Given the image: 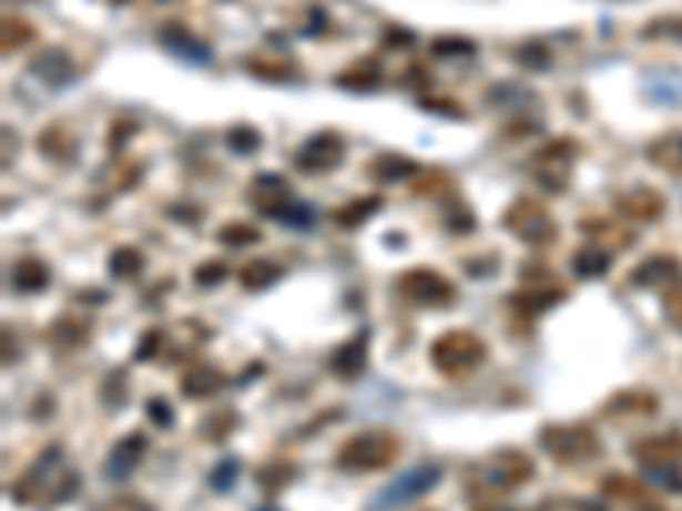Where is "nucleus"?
Returning <instances> with one entry per match:
<instances>
[{
    "label": "nucleus",
    "instance_id": "09e8293b",
    "mask_svg": "<svg viewBox=\"0 0 682 511\" xmlns=\"http://www.w3.org/2000/svg\"><path fill=\"white\" fill-rule=\"evenodd\" d=\"M386 44L389 49H414L417 44V34L414 31H406V28H386Z\"/></svg>",
    "mask_w": 682,
    "mask_h": 511
},
{
    "label": "nucleus",
    "instance_id": "423d86ee",
    "mask_svg": "<svg viewBox=\"0 0 682 511\" xmlns=\"http://www.w3.org/2000/svg\"><path fill=\"white\" fill-rule=\"evenodd\" d=\"M580 157V144L573 136H557V141H546L532 151L529 171L542 192L560 195L570 188V164Z\"/></svg>",
    "mask_w": 682,
    "mask_h": 511
},
{
    "label": "nucleus",
    "instance_id": "cd10ccee",
    "mask_svg": "<svg viewBox=\"0 0 682 511\" xmlns=\"http://www.w3.org/2000/svg\"><path fill=\"white\" fill-rule=\"evenodd\" d=\"M608 269H611V249L604 246H583L573 253V273L580 280H598Z\"/></svg>",
    "mask_w": 682,
    "mask_h": 511
},
{
    "label": "nucleus",
    "instance_id": "864d4df0",
    "mask_svg": "<svg viewBox=\"0 0 682 511\" xmlns=\"http://www.w3.org/2000/svg\"><path fill=\"white\" fill-rule=\"evenodd\" d=\"M475 511H512V508H506L502 501H481Z\"/></svg>",
    "mask_w": 682,
    "mask_h": 511
},
{
    "label": "nucleus",
    "instance_id": "39448f33",
    "mask_svg": "<svg viewBox=\"0 0 682 511\" xmlns=\"http://www.w3.org/2000/svg\"><path fill=\"white\" fill-rule=\"evenodd\" d=\"M532 478H536V460L516 447H502V450L488 453L475 468V481L491 494L516 491V488L529 484Z\"/></svg>",
    "mask_w": 682,
    "mask_h": 511
},
{
    "label": "nucleus",
    "instance_id": "c03bdc74",
    "mask_svg": "<svg viewBox=\"0 0 682 511\" xmlns=\"http://www.w3.org/2000/svg\"><path fill=\"white\" fill-rule=\"evenodd\" d=\"M225 280H230V266H225V263H202L195 269V284L199 287H218Z\"/></svg>",
    "mask_w": 682,
    "mask_h": 511
},
{
    "label": "nucleus",
    "instance_id": "a19ab883",
    "mask_svg": "<svg viewBox=\"0 0 682 511\" xmlns=\"http://www.w3.org/2000/svg\"><path fill=\"white\" fill-rule=\"evenodd\" d=\"M430 52H434V55H475V41L440 34V38L430 41Z\"/></svg>",
    "mask_w": 682,
    "mask_h": 511
},
{
    "label": "nucleus",
    "instance_id": "4468645a",
    "mask_svg": "<svg viewBox=\"0 0 682 511\" xmlns=\"http://www.w3.org/2000/svg\"><path fill=\"white\" fill-rule=\"evenodd\" d=\"M369 368V331H355L348 341H342L332 358H328V371L342 382H355L366 376Z\"/></svg>",
    "mask_w": 682,
    "mask_h": 511
},
{
    "label": "nucleus",
    "instance_id": "f257e3e1",
    "mask_svg": "<svg viewBox=\"0 0 682 511\" xmlns=\"http://www.w3.org/2000/svg\"><path fill=\"white\" fill-rule=\"evenodd\" d=\"M82 488V478L72 463L65 460L62 447L52 443L31 468L11 484V498L24 508H52L69 498H75Z\"/></svg>",
    "mask_w": 682,
    "mask_h": 511
},
{
    "label": "nucleus",
    "instance_id": "f704fd0d",
    "mask_svg": "<svg viewBox=\"0 0 682 511\" xmlns=\"http://www.w3.org/2000/svg\"><path fill=\"white\" fill-rule=\"evenodd\" d=\"M225 144H230V151L246 157V154H256L263 147V133L250 123H236V126L225 130Z\"/></svg>",
    "mask_w": 682,
    "mask_h": 511
},
{
    "label": "nucleus",
    "instance_id": "49530a36",
    "mask_svg": "<svg viewBox=\"0 0 682 511\" xmlns=\"http://www.w3.org/2000/svg\"><path fill=\"white\" fill-rule=\"evenodd\" d=\"M665 317L682 331V284L669 287V294H665Z\"/></svg>",
    "mask_w": 682,
    "mask_h": 511
},
{
    "label": "nucleus",
    "instance_id": "bb28decb",
    "mask_svg": "<svg viewBox=\"0 0 682 511\" xmlns=\"http://www.w3.org/2000/svg\"><path fill=\"white\" fill-rule=\"evenodd\" d=\"M379 208H383V198H379V195H358V198L345 202L342 208H335V212H332V222H335L338 228H345V232H355V228L366 225Z\"/></svg>",
    "mask_w": 682,
    "mask_h": 511
},
{
    "label": "nucleus",
    "instance_id": "603ef678",
    "mask_svg": "<svg viewBox=\"0 0 682 511\" xmlns=\"http://www.w3.org/2000/svg\"><path fill=\"white\" fill-rule=\"evenodd\" d=\"M420 106H427V110H440V113H458V116L465 113L458 103H434V100H420Z\"/></svg>",
    "mask_w": 682,
    "mask_h": 511
},
{
    "label": "nucleus",
    "instance_id": "58836bf2",
    "mask_svg": "<svg viewBox=\"0 0 682 511\" xmlns=\"http://www.w3.org/2000/svg\"><path fill=\"white\" fill-rule=\"evenodd\" d=\"M516 62L526 65V69H536V72H546L553 62V52H550V44H542V41H526L516 49Z\"/></svg>",
    "mask_w": 682,
    "mask_h": 511
},
{
    "label": "nucleus",
    "instance_id": "f8f14e48",
    "mask_svg": "<svg viewBox=\"0 0 682 511\" xmlns=\"http://www.w3.org/2000/svg\"><path fill=\"white\" fill-rule=\"evenodd\" d=\"M614 212L634 225H649V222H659L665 215V195L652 184H634V188L621 192L614 198Z\"/></svg>",
    "mask_w": 682,
    "mask_h": 511
},
{
    "label": "nucleus",
    "instance_id": "a878e982",
    "mask_svg": "<svg viewBox=\"0 0 682 511\" xmlns=\"http://www.w3.org/2000/svg\"><path fill=\"white\" fill-rule=\"evenodd\" d=\"M338 89H352V92H369L383 82V62L379 59H358L352 62L345 72H338L332 79Z\"/></svg>",
    "mask_w": 682,
    "mask_h": 511
},
{
    "label": "nucleus",
    "instance_id": "8fccbe9b",
    "mask_svg": "<svg viewBox=\"0 0 682 511\" xmlns=\"http://www.w3.org/2000/svg\"><path fill=\"white\" fill-rule=\"evenodd\" d=\"M133 130H136V123H133V120H126V123H123V120H116V123H113V130H110V141H106L113 154L120 151V141L126 144V136H130Z\"/></svg>",
    "mask_w": 682,
    "mask_h": 511
},
{
    "label": "nucleus",
    "instance_id": "c9c22d12",
    "mask_svg": "<svg viewBox=\"0 0 682 511\" xmlns=\"http://www.w3.org/2000/svg\"><path fill=\"white\" fill-rule=\"evenodd\" d=\"M263 239V232L250 222H225L218 228V243L222 246H233V249H243V246H253Z\"/></svg>",
    "mask_w": 682,
    "mask_h": 511
},
{
    "label": "nucleus",
    "instance_id": "c756f323",
    "mask_svg": "<svg viewBox=\"0 0 682 511\" xmlns=\"http://www.w3.org/2000/svg\"><path fill=\"white\" fill-rule=\"evenodd\" d=\"M294 463L291 460H269V463H263V468L256 471V488L259 491H266V494H281L291 481H294Z\"/></svg>",
    "mask_w": 682,
    "mask_h": 511
},
{
    "label": "nucleus",
    "instance_id": "de8ad7c7",
    "mask_svg": "<svg viewBox=\"0 0 682 511\" xmlns=\"http://www.w3.org/2000/svg\"><path fill=\"white\" fill-rule=\"evenodd\" d=\"M236 468H240L236 460H222L218 468L212 471V478H208V481H212V488H218V491H222V488H230V484L236 481Z\"/></svg>",
    "mask_w": 682,
    "mask_h": 511
},
{
    "label": "nucleus",
    "instance_id": "f03ea898",
    "mask_svg": "<svg viewBox=\"0 0 682 511\" xmlns=\"http://www.w3.org/2000/svg\"><path fill=\"white\" fill-rule=\"evenodd\" d=\"M399 453H403L399 433L386 427H369V430H358L348 440H342V447L335 450V468L345 474H376V471L393 468Z\"/></svg>",
    "mask_w": 682,
    "mask_h": 511
},
{
    "label": "nucleus",
    "instance_id": "1a4fd4ad",
    "mask_svg": "<svg viewBox=\"0 0 682 511\" xmlns=\"http://www.w3.org/2000/svg\"><path fill=\"white\" fill-rule=\"evenodd\" d=\"M250 205L263 215V218H294L297 212V202H294V192L284 174L277 171H259L253 181H250Z\"/></svg>",
    "mask_w": 682,
    "mask_h": 511
},
{
    "label": "nucleus",
    "instance_id": "5701e85b",
    "mask_svg": "<svg viewBox=\"0 0 682 511\" xmlns=\"http://www.w3.org/2000/svg\"><path fill=\"white\" fill-rule=\"evenodd\" d=\"M31 72L49 82V85H65L75 79V65H72V55L65 49H44L34 62H31Z\"/></svg>",
    "mask_w": 682,
    "mask_h": 511
},
{
    "label": "nucleus",
    "instance_id": "393cba45",
    "mask_svg": "<svg viewBox=\"0 0 682 511\" xmlns=\"http://www.w3.org/2000/svg\"><path fill=\"white\" fill-rule=\"evenodd\" d=\"M645 157H649V164H655L659 171L682 177V130H672V133L655 136V141L649 144V151H645Z\"/></svg>",
    "mask_w": 682,
    "mask_h": 511
},
{
    "label": "nucleus",
    "instance_id": "473e14b6",
    "mask_svg": "<svg viewBox=\"0 0 682 511\" xmlns=\"http://www.w3.org/2000/svg\"><path fill=\"white\" fill-rule=\"evenodd\" d=\"M161 38H164L167 49H174V52H181V55L208 59V49H205V44H202V41H195V34H192V31H185L181 24H164V28H161Z\"/></svg>",
    "mask_w": 682,
    "mask_h": 511
},
{
    "label": "nucleus",
    "instance_id": "aec40b11",
    "mask_svg": "<svg viewBox=\"0 0 682 511\" xmlns=\"http://www.w3.org/2000/svg\"><path fill=\"white\" fill-rule=\"evenodd\" d=\"M366 174L379 184H396V181H409L420 174V164L406 154H396V151H383L376 154L373 161H366Z\"/></svg>",
    "mask_w": 682,
    "mask_h": 511
},
{
    "label": "nucleus",
    "instance_id": "c85d7f7f",
    "mask_svg": "<svg viewBox=\"0 0 682 511\" xmlns=\"http://www.w3.org/2000/svg\"><path fill=\"white\" fill-rule=\"evenodd\" d=\"M246 72L263 79V82H294L301 75L294 62H287V59H263V55L246 59Z\"/></svg>",
    "mask_w": 682,
    "mask_h": 511
},
{
    "label": "nucleus",
    "instance_id": "0eeeda50",
    "mask_svg": "<svg viewBox=\"0 0 682 511\" xmlns=\"http://www.w3.org/2000/svg\"><path fill=\"white\" fill-rule=\"evenodd\" d=\"M502 225L512 232V236L532 249H542L557 239V218L553 212L546 208V202L539 198H529V195H519L506 212H502Z\"/></svg>",
    "mask_w": 682,
    "mask_h": 511
},
{
    "label": "nucleus",
    "instance_id": "3c124183",
    "mask_svg": "<svg viewBox=\"0 0 682 511\" xmlns=\"http://www.w3.org/2000/svg\"><path fill=\"white\" fill-rule=\"evenodd\" d=\"M147 416H154L157 427H171V406L164 399H151L147 402Z\"/></svg>",
    "mask_w": 682,
    "mask_h": 511
},
{
    "label": "nucleus",
    "instance_id": "dca6fc26",
    "mask_svg": "<svg viewBox=\"0 0 682 511\" xmlns=\"http://www.w3.org/2000/svg\"><path fill=\"white\" fill-rule=\"evenodd\" d=\"M437 481H440V468H434V463H427V468H417V471H409V474H403L393 488H386L383 494H379V511H386V508H396V504H406V501H417V498H424L430 488H437Z\"/></svg>",
    "mask_w": 682,
    "mask_h": 511
},
{
    "label": "nucleus",
    "instance_id": "6ab92c4d",
    "mask_svg": "<svg viewBox=\"0 0 682 511\" xmlns=\"http://www.w3.org/2000/svg\"><path fill=\"white\" fill-rule=\"evenodd\" d=\"M38 151L55 164H72L79 157V136L69 130V123H52L38 133Z\"/></svg>",
    "mask_w": 682,
    "mask_h": 511
},
{
    "label": "nucleus",
    "instance_id": "ddd939ff",
    "mask_svg": "<svg viewBox=\"0 0 682 511\" xmlns=\"http://www.w3.org/2000/svg\"><path fill=\"white\" fill-rule=\"evenodd\" d=\"M89 338H93V317L75 314V310L59 314L49 328H44V345L55 351H79L89 345Z\"/></svg>",
    "mask_w": 682,
    "mask_h": 511
},
{
    "label": "nucleus",
    "instance_id": "5fc2aeb1",
    "mask_svg": "<svg viewBox=\"0 0 682 511\" xmlns=\"http://www.w3.org/2000/svg\"><path fill=\"white\" fill-rule=\"evenodd\" d=\"M639 511H665V508L652 498V501H642V504H639Z\"/></svg>",
    "mask_w": 682,
    "mask_h": 511
},
{
    "label": "nucleus",
    "instance_id": "4c0bfd02",
    "mask_svg": "<svg viewBox=\"0 0 682 511\" xmlns=\"http://www.w3.org/2000/svg\"><path fill=\"white\" fill-rule=\"evenodd\" d=\"M580 228H583V236L608 243V249H611V246H628V243H631L628 232H618V225H611V222H604V218H583Z\"/></svg>",
    "mask_w": 682,
    "mask_h": 511
},
{
    "label": "nucleus",
    "instance_id": "9b49d317",
    "mask_svg": "<svg viewBox=\"0 0 682 511\" xmlns=\"http://www.w3.org/2000/svg\"><path fill=\"white\" fill-rule=\"evenodd\" d=\"M631 457H634V463H642L649 474L675 471V468H682V433L669 430V433L645 437L631 447Z\"/></svg>",
    "mask_w": 682,
    "mask_h": 511
},
{
    "label": "nucleus",
    "instance_id": "f3484780",
    "mask_svg": "<svg viewBox=\"0 0 682 511\" xmlns=\"http://www.w3.org/2000/svg\"><path fill=\"white\" fill-rule=\"evenodd\" d=\"M225 386H230V376H225L215 361H195L181 371V392H185V399H195V402L218 396Z\"/></svg>",
    "mask_w": 682,
    "mask_h": 511
},
{
    "label": "nucleus",
    "instance_id": "e433bc0d",
    "mask_svg": "<svg viewBox=\"0 0 682 511\" xmlns=\"http://www.w3.org/2000/svg\"><path fill=\"white\" fill-rule=\"evenodd\" d=\"M31 41H34V24L18 18V14H8L4 18V55L21 52L24 44H31Z\"/></svg>",
    "mask_w": 682,
    "mask_h": 511
},
{
    "label": "nucleus",
    "instance_id": "9d476101",
    "mask_svg": "<svg viewBox=\"0 0 682 511\" xmlns=\"http://www.w3.org/2000/svg\"><path fill=\"white\" fill-rule=\"evenodd\" d=\"M342 161H345V136L335 130H317L294 154V167L304 174H328Z\"/></svg>",
    "mask_w": 682,
    "mask_h": 511
},
{
    "label": "nucleus",
    "instance_id": "7c9ffc66",
    "mask_svg": "<svg viewBox=\"0 0 682 511\" xmlns=\"http://www.w3.org/2000/svg\"><path fill=\"white\" fill-rule=\"evenodd\" d=\"M144 273V253L136 246H116L110 253V276L116 280H136Z\"/></svg>",
    "mask_w": 682,
    "mask_h": 511
},
{
    "label": "nucleus",
    "instance_id": "a211bd4d",
    "mask_svg": "<svg viewBox=\"0 0 682 511\" xmlns=\"http://www.w3.org/2000/svg\"><path fill=\"white\" fill-rule=\"evenodd\" d=\"M144 453H147V437L136 430V433H126L123 440H116V447L110 450V457H106V478L110 481H120V478H126L136 463L144 460Z\"/></svg>",
    "mask_w": 682,
    "mask_h": 511
},
{
    "label": "nucleus",
    "instance_id": "ea45409f",
    "mask_svg": "<svg viewBox=\"0 0 682 511\" xmlns=\"http://www.w3.org/2000/svg\"><path fill=\"white\" fill-rule=\"evenodd\" d=\"M236 427H240V416H236L233 409H225V412L208 416L205 427H202V437H208V440H225Z\"/></svg>",
    "mask_w": 682,
    "mask_h": 511
},
{
    "label": "nucleus",
    "instance_id": "20e7f679",
    "mask_svg": "<svg viewBox=\"0 0 682 511\" xmlns=\"http://www.w3.org/2000/svg\"><path fill=\"white\" fill-rule=\"evenodd\" d=\"M539 447L546 457L563 463V468H580V463H594L604 453V443L594 427L587 423H550L539 430Z\"/></svg>",
    "mask_w": 682,
    "mask_h": 511
},
{
    "label": "nucleus",
    "instance_id": "2eb2a0df",
    "mask_svg": "<svg viewBox=\"0 0 682 511\" xmlns=\"http://www.w3.org/2000/svg\"><path fill=\"white\" fill-rule=\"evenodd\" d=\"M628 284L639 290H652V287H675L682 284V263L672 253H655L649 259H642L628 273Z\"/></svg>",
    "mask_w": 682,
    "mask_h": 511
},
{
    "label": "nucleus",
    "instance_id": "79ce46f5",
    "mask_svg": "<svg viewBox=\"0 0 682 511\" xmlns=\"http://www.w3.org/2000/svg\"><path fill=\"white\" fill-rule=\"evenodd\" d=\"M96 511H157V508L151 501H144L141 494H113Z\"/></svg>",
    "mask_w": 682,
    "mask_h": 511
},
{
    "label": "nucleus",
    "instance_id": "2f4dec72",
    "mask_svg": "<svg viewBox=\"0 0 682 511\" xmlns=\"http://www.w3.org/2000/svg\"><path fill=\"white\" fill-rule=\"evenodd\" d=\"M601 491L614 501H634V504H642V501H652V494L645 491V484L639 478H628V474H611L604 478Z\"/></svg>",
    "mask_w": 682,
    "mask_h": 511
},
{
    "label": "nucleus",
    "instance_id": "72a5a7b5",
    "mask_svg": "<svg viewBox=\"0 0 682 511\" xmlns=\"http://www.w3.org/2000/svg\"><path fill=\"white\" fill-rule=\"evenodd\" d=\"M642 38H645V41L682 44V14H662V18H652V21L642 28Z\"/></svg>",
    "mask_w": 682,
    "mask_h": 511
},
{
    "label": "nucleus",
    "instance_id": "37998d69",
    "mask_svg": "<svg viewBox=\"0 0 682 511\" xmlns=\"http://www.w3.org/2000/svg\"><path fill=\"white\" fill-rule=\"evenodd\" d=\"M103 402H106L110 409H116V406L126 402V376H123V371H110V376H106V382H103Z\"/></svg>",
    "mask_w": 682,
    "mask_h": 511
},
{
    "label": "nucleus",
    "instance_id": "a18cd8bd",
    "mask_svg": "<svg viewBox=\"0 0 682 511\" xmlns=\"http://www.w3.org/2000/svg\"><path fill=\"white\" fill-rule=\"evenodd\" d=\"M161 345H164V331H161V328L144 331V335H141V345H136V351H133V358H136V361L154 358V355L161 351Z\"/></svg>",
    "mask_w": 682,
    "mask_h": 511
},
{
    "label": "nucleus",
    "instance_id": "412c9836",
    "mask_svg": "<svg viewBox=\"0 0 682 511\" xmlns=\"http://www.w3.org/2000/svg\"><path fill=\"white\" fill-rule=\"evenodd\" d=\"M49 280H52V269L41 256H21L11 266V284L18 294H41L49 290Z\"/></svg>",
    "mask_w": 682,
    "mask_h": 511
},
{
    "label": "nucleus",
    "instance_id": "b1692460",
    "mask_svg": "<svg viewBox=\"0 0 682 511\" xmlns=\"http://www.w3.org/2000/svg\"><path fill=\"white\" fill-rule=\"evenodd\" d=\"M284 263H277V259H266V256H259V259H250L236 276H240V284H243V290H250V294H259V290H269L273 284H281L284 280Z\"/></svg>",
    "mask_w": 682,
    "mask_h": 511
},
{
    "label": "nucleus",
    "instance_id": "6e6552de",
    "mask_svg": "<svg viewBox=\"0 0 682 511\" xmlns=\"http://www.w3.org/2000/svg\"><path fill=\"white\" fill-rule=\"evenodd\" d=\"M396 294L414 304V307H430V310H440V307H450L458 300V287H454L447 276L434 266H409L396 276Z\"/></svg>",
    "mask_w": 682,
    "mask_h": 511
},
{
    "label": "nucleus",
    "instance_id": "4be33fe9",
    "mask_svg": "<svg viewBox=\"0 0 682 511\" xmlns=\"http://www.w3.org/2000/svg\"><path fill=\"white\" fill-rule=\"evenodd\" d=\"M655 409H659V399L649 389H621L604 402V412L624 416V420H642V416H652Z\"/></svg>",
    "mask_w": 682,
    "mask_h": 511
},
{
    "label": "nucleus",
    "instance_id": "7ed1b4c3",
    "mask_svg": "<svg viewBox=\"0 0 682 511\" xmlns=\"http://www.w3.org/2000/svg\"><path fill=\"white\" fill-rule=\"evenodd\" d=\"M488 361V345L481 335L468 328H450L434 338L430 345V365L444 379H468Z\"/></svg>",
    "mask_w": 682,
    "mask_h": 511
}]
</instances>
